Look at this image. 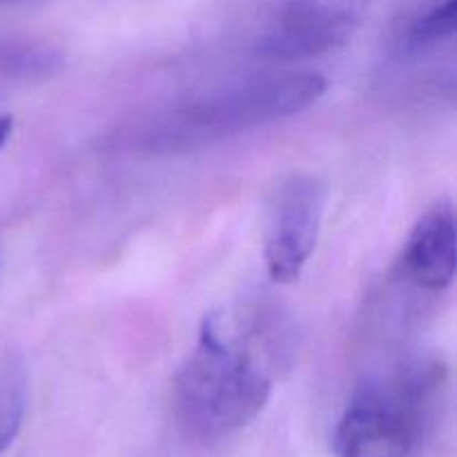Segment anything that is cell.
<instances>
[{"mask_svg":"<svg viewBox=\"0 0 457 457\" xmlns=\"http://www.w3.org/2000/svg\"><path fill=\"white\" fill-rule=\"evenodd\" d=\"M440 388L436 366H413L355 391L333 433L337 457H411L422 445Z\"/></svg>","mask_w":457,"mask_h":457,"instance_id":"obj_3","label":"cell"},{"mask_svg":"<svg viewBox=\"0 0 457 457\" xmlns=\"http://www.w3.org/2000/svg\"><path fill=\"white\" fill-rule=\"evenodd\" d=\"M457 266V223L451 201L428 208L411 230L404 248V270L424 290H445L453 284Z\"/></svg>","mask_w":457,"mask_h":457,"instance_id":"obj_6","label":"cell"},{"mask_svg":"<svg viewBox=\"0 0 457 457\" xmlns=\"http://www.w3.org/2000/svg\"><path fill=\"white\" fill-rule=\"evenodd\" d=\"M373 0H275L254 31L253 52L270 61H303L344 47Z\"/></svg>","mask_w":457,"mask_h":457,"instance_id":"obj_4","label":"cell"},{"mask_svg":"<svg viewBox=\"0 0 457 457\" xmlns=\"http://www.w3.org/2000/svg\"><path fill=\"white\" fill-rule=\"evenodd\" d=\"M27 373L18 360L0 369V453L16 440L25 418Z\"/></svg>","mask_w":457,"mask_h":457,"instance_id":"obj_8","label":"cell"},{"mask_svg":"<svg viewBox=\"0 0 457 457\" xmlns=\"http://www.w3.org/2000/svg\"><path fill=\"white\" fill-rule=\"evenodd\" d=\"M326 201L328 187L315 174H293L277 187L263 239V259L272 281L293 284L302 277L320 239Z\"/></svg>","mask_w":457,"mask_h":457,"instance_id":"obj_5","label":"cell"},{"mask_svg":"<svg viewBox=\"0 0 457 457\" xmlns=\"http://www.w3.org/2000/svg\"><path fill=\"white\" fill-rule=\"evenodd\" d=\"M12 129H13V119L9 114H3V112H0V147L9 141Z\"/></svg>","mask_w":457,"mask_h":457,"instance_id":"obj_9","label":"cell"},{"mask_svg":"<svg viewBox=\"0 0 457 457\" xmlns=\"http://www.w3.org/2000/svg\"><path fill=\"white\" fill-rule=\"evenodd\" d=\"M457 0H436L406 25L400 38L404 58H420L455 38Z\"/></svg>","mask_w":457,"mask_h":457,"instance_id":"obj_7","label":"cell"},{"mask_svg":"<svg viewBox=\"0 0 457 457\" xmlns=\"http://www.w3.org/2000/svg\"><path fill=\"white\" fill-rule=\"evenodd\" d=\"M326 87V79L311 71L223 85L163 112L143 128L138 143L145 150L177 152L223 141L308 110Z\"/></svg>","mask_w":457,"mask_h":457,"instance_id":"obj_2","label":"cell"},{"mask_svg":"<svg viewBox=\"0 0 457 457\" xmlns=\"http://www.w3.org/2000/svg\"><path fill=\"white\" fill-rule=\"evenodd\" d=\"M272 395V370L253 342L221 312L205 315L195 353L174 386L177 418L199 442H219L262 415Z\"/></svg>","mask_w":457,"mask_h":457,"instance_id":"obj_1","label":"cell"}]
</instances>
